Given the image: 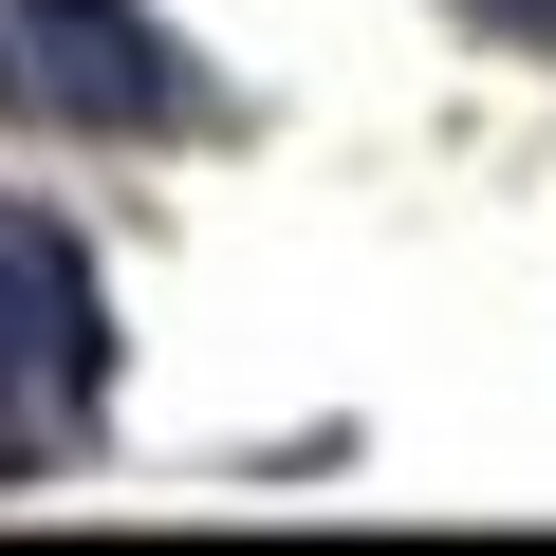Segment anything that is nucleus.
<instances>
[{
  "label": "nucleus",
  "mask_w": 556,
  "mask_h": 556,
  "mask_svg": "<svg viewBox=\"0 0 556 556\" xmlns=\"http://www.w3.org/2000/svg\"><path fill=\"white\" fill-rule=\"evenodd\" d=\"M93 390H112V298H93L75 223L0 204V482H38L93 427Z\"/></svg>",
  "instance_id": "f257e3e1"
},
{
  "label": "nucleus",
  "mask_w": 556,
  "mask_h": 556,
  "mask_svg": "<svg viewBox=\"0 0 556 556\" xmlns=\"http://www.w3.org/2000/svg\"><path fill=\"white\" fill-rule=\"evenodd\" d=\"M0 112L20 130H204V75L149 0H0Z\"/></svg>",
  "instance_id": "f03ea898"
}]
</instances>
